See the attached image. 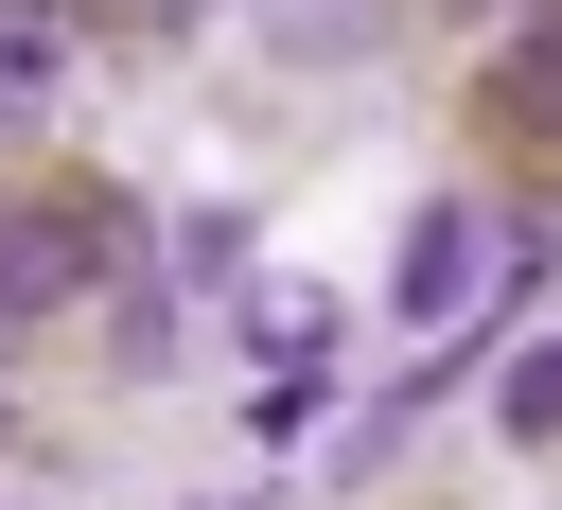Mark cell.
<instances>
[{"label":"cell","mask_w":562,"mask_h":510,"mask_svg":"<svg viewBox=\"0 0 562 510\" xmlns=\"http://www.w3.org/2000/svg\"><path fill=\"white\" fill-rule=\"evenodd\" d=\"M105 264V211H0V317H53Z\"/></svg>","instance_id":"obj_1"},{"label":"cell","mask_w":562,"mask_h":510,"mask_svg":"<svg viewBox=\"0 0 562 510\" xmlns=\"http://www.w3.org/2000/svg\"><path fill=\"white\" fill-rule=\"evenodd\" d=\"M492 264H509V229H492V211H422V229H404V317L492 299Z\"/></svg>","instance_id":"obj_2"},{"label":"cell","mask_w":562,"mask_h":510,"mask_svg":"<svg viewBox=\"0 0 562 510\" xmlns=\"http://www.w3.org/2000/svg\"><path fill=\"white\" fill-rule=\"evenodd\" d=\"M492 404H509V440H562V334H527V352H509V387H492Z\"/></svg>","instance_id":"obj_3"},{"label":"cell","mask_w":562,"mask_h":510,"mask_svg":"<svg viewBox=\"0 0 562 510\" xmlns=\"http://www.w3.org/2000/svg\"><path fill=\"white\" fill-rule=\"evenodd\" d=\"M281 53H369V0H263Z\"/></svg>","instance_id":"obj_4"},{"label":"cell","mask_w":562,"mask_h":510,"mask_svg":"<svg viewBox=\"0 0 562 510\" xmlns=\"http://www.w3.org/2000/svg\"><path fill=\"white\" fill-rule=\"evenodd\" d=\"M509 123H562V0H544L527 53H509Z\"/></svg>","instance_id":"obj_5"}]
</instances>
